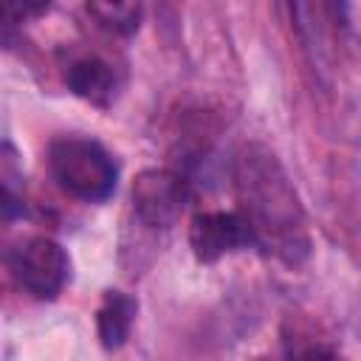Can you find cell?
I'll return each mask as SVG.
<instances>
[{
    "mask_svg": "<svg viewBox=\"0 0 361 361\" xmlns=\"http://www.w3.org/2000/svg\"><path fill=\"white\" fill-rule=\"evenodd\" d=\"M133 212L149 228H169L192 200L189 180L175 169H144L133 180Z\"/></svg>",
    "mask_w": 361,
    "mask_h": 361,
    "instance_id": "obj_4",
    "label": "cell"
},
{
    "mask_svg": "<svg viewBox=\"0 0 361 361\" xmlns=\"http://www.w3.org/2000/svg\"><path fill=\"white\" fill-rule=\"evenodd\" d=\"M234 192L248 220L257 248L285 265H302L310 257V231L302 200L279 158L262 144H245L231 166Z\"/></svg>",
    "mask_w": 361,
    "mask_h": 361,
    "instance_id": "obj_1",
    "label": "cell"
},
{
    "mask_svg": "<svg viewBox=\"0 0 361 361\" xmlns=\"http://www.w3.org/2000/svg\"><path fill=\"white\" fill-rule=\"evenodd\" d=\"M189 245L197 262H217L243 248H257L243 212H197L189 223Z\"/></svg>",
    "mask_w": 361,
    "mask_h": 361,
    "instance_id": "obj_5",
    "label": "cell"
},
{
    "mask_svg": "<svg viewBox=\"0 0 361 361\" xmlns=\"http://www.w3.org/2000/svg\"><path fill=\"white\" fill-rule=\"evenodd\" d=\"M48 172L65 195L82 203L107 200L118 180L116 158L99 141L85 135L54 138L48 147Z\"/></svg>",
    "mask_w": 361,
    "mask_h": 361,
    "instance_id": "obj_2",
    "label": "cell"
},
{
    "mask_svg": "<svg viewBox=\"0 0 361 361\" xmlns=\"http://www.w3.org/2000/svg\"><path fill=\"white\" fill-rule=\"evenodd\" d=\"M87 17L113 37H130L138 31L144 8L138 3H87Z\"/></svg>",
    "mask_w": 361,
    "mask_h": 361,
    "instance_id": "obj_8",
    "label": "cell"
},
{
    "mask_svg": "<svg viewBox=\"0 0 361 361\" xmlns=\"http://www.w3.org/2000/svg\"><path fill=\"white\" fill-rule=\"evenodd\" d=\"M62 71V82L68 85V90L96 107H110L118 90V79H116V68L99 56V54H76L71 51L68 56H62L59 62Z\"/></svg>",
    "mask_w": 361,
    "mask_h": 361,
    "instance_id": "obj_6",
    "label": "cell"
},
{
    "mask_svg": "<svg viewBox=\"0 0 361 361\" xmlns=\"http://www.w3.org/2000/svg\"><path fill=\"white\" fill-rule=\"evenodd\" d=\"M23 209H25V203H23V172L17 169L11 144H6L3 147V217L14 220L17 214H23Z\"/></svg>",
    "mask_w": 361,
    "mask_h": 361,
    "instance_id": "obj_10",
    "label": "cell"
},
{
    "mask_svg": "<svg viewBox=\"0 0 361 361\" xmlns=\"http://www.w3.org/2000/svg\"><path fill=\"white\" fill-rule=\"evenodd\" d=\"M8 268L23 293L39 302L56 299L71 279V257L51 237H28L8 254Z\"/></svg>",
    "mask_w": 361,
    "mask_h": 361,
    "instance_id": "obj_3",
    "label": "cell"
},
{
    "mask_svg": "<svg viewBox=\"0 0 361 361\" xmlns=\"http://www.w3.org/2000/svg\"><path fill=\"white\" fill-rule=\"evenodd\" d=\"M138 302L121 290H107L96 310V336L104 350H118L133 330Z\"/></svg>",
    "mask_w": 361,
    "mask_h": 361,
    "instance_id": "obj_7",
    "label": "cell"
},
{
    "mask_svg": "<svg viewBox=\"0 0 361 361\" xmlns=\"http://www.w3.org/2000/svg\"><path fill=\"white\" fill-rule=\"evenodd\" d=\"M282 353L285 361H341L336 347L305 327H288L282 333Z\"/></svg>",
    "mask_w": 361,
    "mask_h": 361,
    "instance_id": "obj_9",
    "label": "cell"
}]
</instances>
